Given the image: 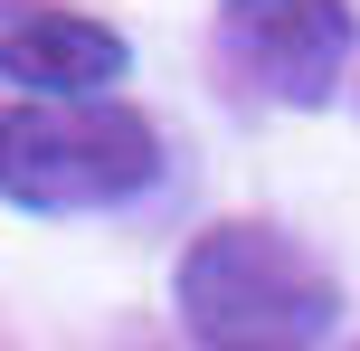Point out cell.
I'll return each mask as SVG.
<instances>
[{
  "mask_svg": "<svg viewBox=\"0 0 360 351\" xmlns=\"http://www.w3.org/2000/svg\"><path fill=\"white\" fill-rule=\"evenodd\" d=\"M162 133L124 95H76V105H0V200L38 219L114 209L152 190Z\"/></svg>",
  "mask_w": 360,
  "mask_h": 351,
  "instance_id": "7a4b0ae2",
  "label": "cell"
},
{
  "mask_svg": "<svg viewBox=\"0 0 360 351\" xmlns=\"http://www.w3.org/2000/svg\"><path fill=\"white\" fill-rule=\"evenodd\" d=\"M124 67H133L124 29L67 10V0H0V86H19V105L114 95Z\"/></svg>",
  "mask_w": 360,
  "mask_h": 351,
  "instance_id": "277c9868",
  "label": "cell"
},
{
  "mask_svg": "<svg viewBox=\"0 0 360 351\" xmlns=\"http://www.w3.org/2000/svg\"><path fill=\"white\" fill-rule=\"evenodd\" d=\"M342 351H360V333H351V342H342Z\"/></svg>",
  "mask_w": 360,
  "mask_h": 351,
  "instance_id": "5b68a950",
  "label": "cell"
},
{
  "mask_svg": "<svg viewBox=\"0 0 360 351\" xmlns=\"http://www.w3.org/2000/svg\"><path fill=\"white\" fill-rule=\"evenodd\" d=\"M218 38H228L237 76L275 105H332L360 19L351 0H218Z\"/></svg>",
  "mask_w": 360,
  "mask_h": 351,
  "instance_id": "3957f363",
  "label": "cell"
},
{
  "mask_svg": "<svg viewBox=\"0 0 360 351\" xmlns=\"http://www.w3.org/2000/svg\"><path fill=\"white\" fill-rule=\"evenodd\" d=\"M171 314L199 351H323L342 323V285L323 257L266 219H218L180 247Z\"/></svg>",
  "mask_w": 360,
  "mask_h": 351,
  "instance_id": "6da1fadb",
  "label": "cell"
}]
</instances>
